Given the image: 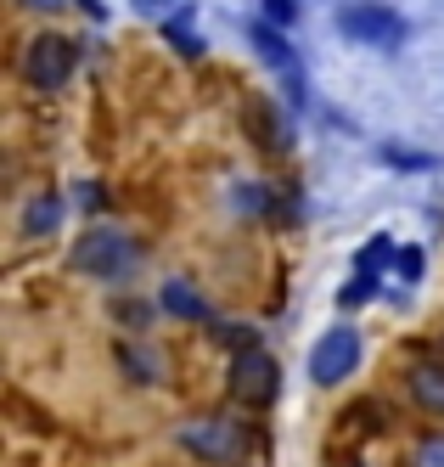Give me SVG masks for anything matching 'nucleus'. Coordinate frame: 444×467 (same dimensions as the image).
Listing matches in <instances>:
<instances>
[{
    "instance_id": "nucleus-10",
    "label": "nucleus",
    "mask_w": 444,
    "mask_h": 467,
    "mask_svg": "<svg viewBox=\"0 0 444 467\" xmlns=\"http://www.w3.org/2000/svg\"><path fill=\"white\" fill-rule=\"evenodd\" d=\"M57 225V203H34V214H28V231H51Z\"/></svg>"
},
{
    "instance_id": "nucleus-7",
    "label": "nucleus",
    "mask_w": 444,
    "mask_h": 467,
    "mask_svg": "<svg viewBox=\"0 0 444 467\" xmlns=\"http://www.w3.org/2000/svg\"><path fill=\"white\" fill-rule=\"evenodd\" d=\"M411 383H417V400H422V406L444 411V372H433V366H422V372H411Z\"/></svg>"
},
{
    "instance_id": "nucleus-8",
    "label": "nucleus",
    "mask_w": 444,
    "mask_h": 467,
    "mask_svg": "<svg viewBox=\"0 0 444 467\" xmlns=\"http://www.w3.org/2000/svg\"><path fill=\"white\" fill-rule=\"evenodd\" d=\"M163 298H169V310H175V316H202L197 293H191L186 282H169V287H163Z\"/></svg>"
},
{
    "instance_id": "nucleus-1",
    "label": "nucleus",
    "mask_w": 444,
    "mask_h": 467,
    "mask_svg": "<svg viewBox=\"0 0 444 467\" xmlns=\"http://www.w3.org/2000/svg\"><path fill=\"white\" fill-rule=\"evenodd\" d=\"M23 74L40 85V90H62V85H67V74H74V46H67L62 35H40V40L28 46Z\"/></svg>"
},
{
    "instance_id": "nucleus-12",
    "label": "nucleus",
    "mask_w": 444,
    "mask_h": 467,
    "mask_svg": "<svg viewBox=\"0 0 444 467\" xmlns=\"http://www.w3.org/2000/svg\"><path fill=\"white\" fill-rule=\"evenodd\" d=\"M264 12L276 17V23H287V17H293V0H264Z\"/></svg>"
},
{
    "instance_id": "nucleus-3",
    "label": "nucleus",
    "mask_w": 444,
    "mask_h": 467,
    "mask_svg": "<svg viewBox=\"0 0 444 467\" xmlns=\"http://www.w3.org/2000/svg\"><path fill=\"white\" fill-rule=\"evenodd\" d=\"M276 383H282V372H276V360H270L264 349H253V344L236 349V360H231V389L243 394V400H270V394H276Z\"/></svg>"
},
{
    "instance_id": "nucleus-11",
    "label": "nucleus",
    "mask_w": 444,
    "mask_h": 467,
    "mask_svg": "<svg viewBox=\"0 0 444 467\" xmlns=\"http://www.w3.org/2000/svg\"><path fill=\"white\" fill-rule=\"evenodd\" d=\"M366 298H371V271H366L360 282H349V287H344V305H366Z\"/></svg>"
},
{
    "instance_id": "nucleus-5",
    "label": "nucleus",
    "mask_w": 444,
    "mask_h": 467,
    "mask_svg": "<svg viewBox=\"0 0 444 467\" xmlns=\"http://www.w3.org/2000/svg\"><path fill=\"white\" fill-rule=\"evenodd\" d=\"M79 265L96 271V276H113V271L129 265V243L119 237V231H90V237L79 243Z\"/></svg>"
},
{
    "instance_id": "nucleus-2",
    "label": "nucleus",
    "mask_w": 444,
    "mask_h": 467,
    "mask_svg": "<svg viewBox=\"0 0 444 467\" xmlns=\"http://www.w3.org/2000/svg\"><path fill=\"white\" fill-rule=\"evenodd\" d=\"M355 360H360V338H355L349 327H337V332H326V338L315 344L310 378H315V383H344V378L355 372Z\"/></svg>"
},
{
    "instance_id": "nucleus-13",
    "label": "nucleus",
    "mask_w": 444,
    "mask_h": 467,
    "mask_svg": "<svg viewBox=\"0 0 444 467\" xmlns=\"http://www.w3.org/2000/svg\"><path fill=\"white\" fill-rule=\"evenodd\" d=\"M28 6H46V12H57V6H62V0H28Z\"/></svg>"
},
{
    "instance_id": "nucleus-6",
    "label": "nucleus",
    "mask_w": 444,
    "mask_h": 467,
    "mask_svg": "<svg viewBox=\"0 0 444 467\" xmlns=\"http://www.w3.org/2000/svg\"><path fill=\"white\" fill-rule=\"evenodd\" d=\"M337 23H344L355 40H377V46L399 40V28H405L388 6H344V17H337Z\"/></svg>"
},
{
    "instance_id": "nucleus-4",
    "label": "nucleus",
    "mask_w": 444,
    "mask_h": 467,
    "mask_svg": "<svg viewBox=\"0 0 444 467\" xmlns=\"http://www.w3.org/2000/svg\"><path fill=\"white\" fill-rule=\"evenodd\" d=\"M181 440L191 445V451H202L209 462H236L243 456V428L236 422H191V428H181Z\"/></svg>"
},
{
    "instance_id": "nucleus-9",
    "label": "nucleus",
    "mask_w": 444,
    "mask_h": 467,
    "mask_svg": "<svg viewBox=\"0 0 444 467\" xmlns=\"http://www.w3.org/2000/svg\"><path fill=\"white\" fill-rule=\"evenodd\" d=\"M411 467H444V433H428V440L417 445Z\"/></svg>"
}]
</instances>
